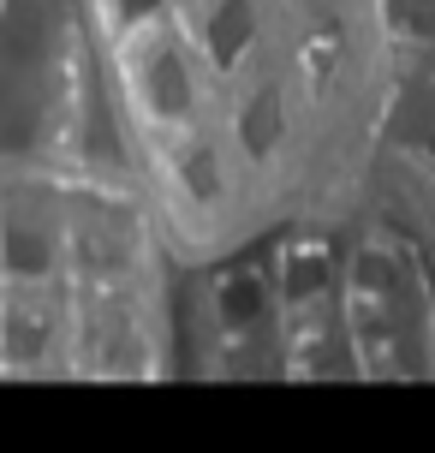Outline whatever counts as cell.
<instances>
[{"label":"cell","mask_w":435,"mask_h":453,"mask_svg":"<svg viewBox=\"0 0 435 453\" xmlns=\"http://www.w3.org/2000/svg\"><path fill=\"white\" fill-rule=\"evenodd\" d=\"M66 6L179 269L358 209L412 72L406 0Z\"/></svg>","instance_id":"1"},{"label":"cell","mask_w":435,"mask_h":453,"mask_svg":"<svg viewBox=\"0 0 435 453\" xmlns=\"http://www.w3.org/2000/svg\"><path fill=\"white\" fill-rule=\"evenodd\" d=\"M185 269L66 0H0V382H179Z\"/></svg>","instance_id":"2"},{"label":"cell","mask_w":435,"mask_h":453,"mask_svg":"<svg viewBox=\"0 0 435 453\" xmlns=\"http://www.w3.org/2000/svg\"><path fill=\"white\" fill-rule=\"evenodd\" d=\"M346 221L382 311L393 382H435V78L417 66Z\"/></svg>","instance_id":"3"}]
</instances>
